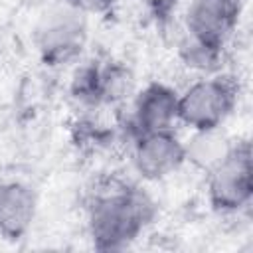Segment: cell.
Segmentation results:
<instances>
[{"mask_svg": "<svg viewBox=\"0 0 253 253\" xmlns=\"http://www.w3.org/2000/svg\"><path fill=\"white\" fill-rule=\"evenodd\" d=\"M65 4L81 16H107L113 10L115 0H65Z\"/></svg>", "mask_w": 253, "mask_h": 253, "instance_id": "cell-11", "label": "cell"}, {"mask_svg": "<svg viewBox=\"0 0 253 253\" xmlns=\"http://www.w3.org/2000/svg\"><path fill=\"white\" fill-rule=\"evenodd\" d=\"M239 10L241 0H192L184 16L186 34L225 47L237 26Z\"/></svg>", "mask_w": 253, "mask_h": 253, "instance_id": "cell-6", "label": "cell"}, {"mask_svg": "<svg viewBox=\"0 0 253 253\" xmlns=\"http://www.w3.org/2000/svg\"><path fill=\"white\" fill-rule=\"evenodd\" d=\"M178 123V91L166 83L146 85L134 101L130 126L134 136L156 130H170Z\"/></svg>", "mask_w": 253, "mask_h": 253, "instance_id": "cell-7", "label": "cell"}, {"mask_svg": "<svg viewBox=\"0 0 253 253\" xmlns=\"http://www.w3.org/2000/svg\"><path fill=\"white\" fill-rule=\"evenodd\" d=\"M208 174V200L221 213H235L253 196V162L249 142H231L227 154Z\"/></svg>", "mask_w": 253, "mask_h": 253, "instance_id": "cell-3", "label": "cell"}, {"mask_svg": "<svg viewBox=\"0 0 253 253\" xmlns=\"http://www.w3.org/2000/svg\"><path fill=\"white\" fill-rule=\"evenodd\" d=\"M67 4L49 12L38 28V47L47 63H65L75 57L85 40V24Z\"/></svg>", "mask_w": 253, "mask_h": 253, "instance_id": "cell-5", "label": "cell"}, {"mask_svg": "<svg viewBox=\"0 0 253 253\" xmlns=\"http://www.w3.org/2000/svg\"><path fill=\"white\" fill-rule=\"evenodd\" d=\"M152 202L138 188L111 182L95 190L87 229L97 249L115 251L132 243L152 219Z\"/></svg>", "mask_w": 253, "mask_h": 253, "instance_id": "cell-1", "label": "cell"}, {"mask_svg": "<svg viewBox=\"0 0 253 253\" xmlns=\"http://www.w3.org/2000/svg\"><path fill=\"white\" fill-rule=\"evenodd\" d=\"M237 101V87L229 77L206 75L178 93V123L192 130L219 128L231 115Z\"/></svg>", "mask_w": 253, "mask_h": 253, "instance_id": "cell-2", "label": "cell"}, {"mask_svg": "<svg viewBox=\"0 0 253 253\" xmlns=\"http://www.w3.org/2000/svg\"><path fill=\"white\" fill-rule=\"evenodd\" d=\"M231 142L219 132V128L213 130H194L192 140L184 144L186 148V160L194 162L204 172H210L229 150Z\"/></svg>", "mask_w": 253, "mask_h": 253, "instance_id": "cell-9", "label": "cell"}, {"mask_svg": "<svg viewBox=\"0 0 253 253\" xmlns=\"http://www.w3.org/2000/svg\"><path fill=\"white\" fill-rule=\"evenodd\" d=\"M180 57L182 61L206 75H211L219 69L221 59H223V47L213 45L208 42H202L198 38H192L186 34V38L180 42Z\"/></svg>", "mask_w": 253, "mask_h": 253, "instance_id": "cell-10", "label": "cell"}, {"mask_svg": "<svg viewBox=\"0 0 253 253\" xmlns=\"http://www.w3.org/2000/svg\"><path fill=\"white\" fill-rule=\"evenodd\" d=\"M186 162L184 142L174 130H156L134 136L132 164L144 180H162Z\"/></svg>", "mask_w": 253, "mask_h": 253, "instance_id": "cell-4", "label": "cell"}, {"mask_svg": "<svg viewBox=\"0 0 253 253\" xmlns=\"http://www.w3.org/2000/svg\"><path fill=\"white\" fill-rule=\"evenodd\" d=\"M38 211V196L26 182L10 180L0 184V235L10 241L22 239Z\"/></svg>", "mask_w": 253, "mask_h": 253, "instance_id": "cell-8", "label": "cell"}]
</instances>
